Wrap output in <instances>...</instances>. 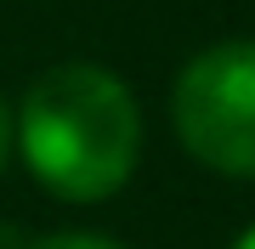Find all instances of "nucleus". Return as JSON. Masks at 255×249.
I'll return each mask as SVG.
<instances>
[{"label":"nucleus","instance_id":"f257e3e1","mask_svg":"<svg viewBox=\"0 0 255 249\" xmlns=\"http://www.w3.org/2000/svg\"><path fill=\"white\" fill-rule=\"evenodd\" d=\"M17 153L51 198L102 204L142 159V108L102 63H57L23 91L11 113Z\"/></svg>","mask_w":255,"mask_h":249},{"label":"nucleus","instance_id":"f03ea898","mask_svg":"<svg viewBox=\"0 0 255 249\" xmlns=\"http://www.w3.org/2000/svg\"><path fill=\"white\" fill-rule=\"evenodd\" d=\"M170 125L204 170L255 181V40L199 51L170 85Z\"/></svg>","mask_w":255,"mask_h":249},{"label":"nucleus","instance_id":"7ed1b4c3","mask_svg":"<svg viewBox=\"0 0 255 249\" xmlns=\"http://www.w3.org/2000/svg\"><path fill=\"white\" fill-rule=\"evenodd\" d=\"M23 249H119V244L102 238V232H46V238H34Z\"/></svg>","mask_w":255,"mask_h":249},{"label":"nucleus","instance_id":"20e7f679","mask_svg":"<svg viewBox=\"0 0 255 249\" xmlns=\"http://www.w3.org/2000/svg\"><path fill=\"white\" fill-rule=\"evenodd\" d=\"M11 148H17V130H11V108H6V96H0V175L11 165Z\"/></svg>","mask_w":255,"mask_h":249},{"label":"nucleus","instance_id":"39448f33","mask_svg":"<svg viewBox=\"0 0 255 249\" xmlns=\"http://www.w3.org/2000/svg\"><path fill=\"white\" fill-rule=\"evenodd\" d=\"M233 249H255V227H250V232H238V244H233Z\"/></svg>","mask_w":255,"mask_h":249}]
</instances>
